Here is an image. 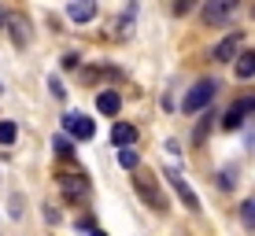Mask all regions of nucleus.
<instances>
[{
  "label": "nucleus",
  "instance_id": "20",
  "mask_svg": "<svg viewBox=\"0 0 255 236\" xmlns=\"http://www.w3.org/2000/svg\"><path fill=\"white\" fill-rule=\"evenodd\" d=\"M93 236H108V233H100V229H96V233H93Z\"/></svg>",
  "mask_w": 255,
  "mask_h": 236
},
{
  "label": "nucleus",
  "instance_id": "11",
  "mask_svg": "<svg viewBox=\"0 0 255 236\" xmlns=\"http://www.w3.org/2000/svg\"><path fill=\"white\" fill-rule=\"evenodd\" d=\"M96 111H100V115H108V118H115L119 115V111H122V96L119 92H100V96H96Z\"/></svg>",
  "mask_w": 255,
  "mask_h": 236
},
{
  "label": "nucleus",
  "instance_id": "22",
  "mask_svg": "<svg viewBox=\"0 0 255 236\" xmlns=\"http://www.w3.org/2000/svg\"><path fill=\"white\" fill-rule=\"evenodd\" d=\"M252 15H255V7H252Z\"/></svg>",
  "mask_w": 255,
  "mask_h": 236
},
{
  "label": "nucleus",
  "instance_id": "10",
  "mask_svg": "<svg viewBox=\"0 0 255 236\" xmlns=\"http://www.w3.org/2000/svg\"><path fill=\"white\" fill-rule=\"evenodd\" d=\"M67 15H70L74 22H93V19H96V0H70Z\"/></svg>",
  "mask_w": 255,
  "mask_h": 236
},
{
  "label": "nucleus",
  "instance_id": "7",
  "mask_svg": "<svg viewBox=\"0 0 255 236\" xmlns=\"http://www.w3.org/2000/svg\"><path fill=\"white\" fill-rule=\"evenodd\" d=\"M63 129H67V133H74L78 141H93L96 122H93V118H85V115H74V111H70V115L63 118Z\"/></svg>",
  "mask_w": 255,
  "mask_h": 236
},
{
  "label": "nucleus",
  "instance_id": "18",
  "mask_svg": "<svg viewBox=\"0 0 255 236\" xmlns=\"http://www.w3.org/2000/svg\"><path fill=\"white\" fill-rule=\"evenodd\" d=\"M189 7H192V0H178V4H174V15H185Z\"/></svg>",
  "mask_w": 255,
  "mask_h": 236
},
{
  "label": "nucleus",
  "instance_id": "17",
  "mask_svg": "<svg viewBox=\"0 0 255 236\" xmlns=\"http://www.w3.org/2000/svg\"><path fill=\"white\" fill-rule=\"evenodd\" d=\"M11 30H15V45H26V33H22V19H11Z\"/></svg>",
  "mask_w": 255,
  "mask_h": 236
},
{
  "label": "nucleus",
  "instance_id": "16",
  "mask_svg": "<svg viewBox=\"0 0 255 236\" xmlns=\"http://www.w3.org/2000/svg\"><path fill=\"white\" fill-rule=\"evenodd\" d=\"M241 218H244V225H248V229H255V199H248V203H244Z\"/></svg>",
  "mask_w": 255,
  "mask_h": 236
},
{
  "label": "nucleus",
  "instance_id": "15",
  "mask_svg": "<svg viewBox=\"0 0 255 236\" xmlns=\"http://www.w3.org/2000/svg\"><path fill=\"white\" fill-rule=\"evenodd\" d=\"M15 137H19L15 122H0V144H15Z\"/></svg>",
  "mask_w": 255,
  "mask_h": 236
},
{
  "label": "nucleus",
  "instance_id": "12",
  "mask_svg": "<svg viewBox=\"0 0 255 236\" xmlns=\"http://www.w3.org/2000/svg\"><path fill=\"white\" fill-rule=\"evenodd\" d=\"M233 74L241 78V81H248V78H255V52H241V59L233 63Z\"/></svg>",
  "mask_w": 255,
  "mask_h": 236
},
{
  "label": "nucleus",
  "instance_id": "8",
  "mask_svg": "<svg viewBox=\"0 0 255 236\" xmlns=\"http://www.w3.org/2000/svg\"><path fill=\"white\" fill-rule=\"evenodd\" d=\"M166 177H170V185H174V192H178V199L189 207V211H200V199H196V192L189 188V181L181 177L178 170H166Z\"/></svg>",
  "mask_w": 255,
  "mask_h": 236
},
{
  "label": "nucleus",
  "instance_id": "13",
  "mask_svg": "<svg viewBox=\"0 0 255 236\" xmlns=\"http://www.w3.org/2000/svg\"><path fill=\"white\" fill-rule=\"evenodd\" d=\"M119 166H122V170H137V166H140V152H137V148H122V152H119Z\"/></svg>",
  "mask_w": 255,
  "mask_h": 236
},
{
  "label": "nucleus",
  "instance_id": "3",
  "mask_svg": "<svg viewBox=\"0 0 255 236\" xmlns=\"http://www.w3.org/2000/svg\"><path fill=\"white\" fill-rule=\"evenodd\" d=\"M133 188L140 192V196H144L148 199V207H152V211H166V196H163V192H159V185H155V177H152V173H137V177H133Z\"/></svg>",
  "mask_w": 255,
  "mask_h": 236
},
{
  "label": "nucleus",
  "instance_id": "6",
  "mask_svg": "<svg viewBox=\"0 0 255 236\" xmlns=\"http://www.w3.org/2000/svg\"><path fill=\"white\" fill-rule=\"evenodd\" d=\"M241 45H244V33L237 30V33H230V37H222V41H218L211 56H215L218 63H233V59H241Z\"/></svg>",
  "mask_w": 255,
  "mask_h": 236
},
{
  "label": "nucleus",
  "instance_id": "21",
  "mask_svg": "<svg viewBox=\"0 0 255 236\" xmlns=\"http://www.w3.org/2000/svg\"><path fill=\"white\" fill-rule=\"evenodd\" d=\"M0 22H4V11H0Z\"/></svg>",
  "mask_w": 255,
  "mask_h": 236
},
{
  "label": "nucleus",
  "instance_id": "14",
  "mask_svg": "<svg viewBox=\"0 0 255 236\" xmlns=\"http://www.w3.org/2000/svg\"><path fill=\"white\" fill-rule=\"evenodd\" d=\"M52 152H56L59 159H70V155H74V148H70L67 137H56V141H52Z\"/></svg>",
  "mask_w": 255,
  "mask_h": 236
},
{
  "label": "nucleus",
  "instance_id": "2",
  "mask_svg": "<svg viewBox=\"0 0 255 236\" xmlns=\"http://www.w3.org/2000/svg\"><path fill=\"white\" fill-rule=\"evenodd\" d=\"M237 7H241V0H204V22L222 26L237 15Z\"/></svg>",
  "mask_w": 255,
  "mask_h": 236
},
{
  "label": "nucleus",
  "instance_id": "4",
  "mask_svg": "<svg viewBox=\"0 0 255 236\" xmlns=\"http://www.w3.org/2000/svg\"><path fill=\"white\" fill-rule=\"evenodd\" d=\"M59 192H63V199H70V203H82L89 196V177L85 173H63L59 177Z\"/></svg>",
  "mask_w": 255,
  "mask_h": 236
},
{
  "label": "nucleus",
  "instance_id": "1",
  "mask_svg": "<svg viewBox=\"0 0 255 236\" xmlns=\"http://www.w3.org/2000/svg\"><path fill=\"white\" fill-rule=\"evenodd\" d=\"M215 89L218 85L211 81V78H204V81H196L189 89V96H185V103H181V107L189 111V115H200V111H207V103L215 100Z\"/></svg>",
  "mask_w": 255,
  "mask_h": 236
},
{
  "label": "nucleus",
  "instance_id": "9",
  "mask_svg": "<svg viewBox=\"0 0 255 236\" xmlns=\"http://www.w3.org/2000/svg\"><path fill=\"white\" fill-rule=\"evenodd\" d=\"M137 137H140L137 126H129V122H115V126H111V144H115L119 152H122V148H133Z\"/></svg>",
  "mask_w": 255,
  "mask_h": 236
},
{
  "label": "nucleus",
  "instance_id": "19",
  "mask_svg": "<svg viewBox=\"0 0 255 236\" xmlns=\"http://www.w3.org/2000/svg\"><path fill=\"white\" fill-rule=\"evenodd\" d=\"M248 144H252V148H255V129H252V137H248Z\"/></svg>",
  "mask_w": 255,
  "mask_h": 236
},
{
  "label": "nucleus",
  "instance_id": "5",
  "mask_svg": "<svg viewBox=\"0 0 255 236\" xmlns=\"http://www.w3.org/2000/svg\"><path fill=\"white\" fill-rule=\"evenodd\" d=\"M248 115H255V96H244V100H237L233 107L226 111V118H222V129H241Z\"/></svg>",
  "mask_w": 255,
  "mask_h": 236
}]
</instances>
